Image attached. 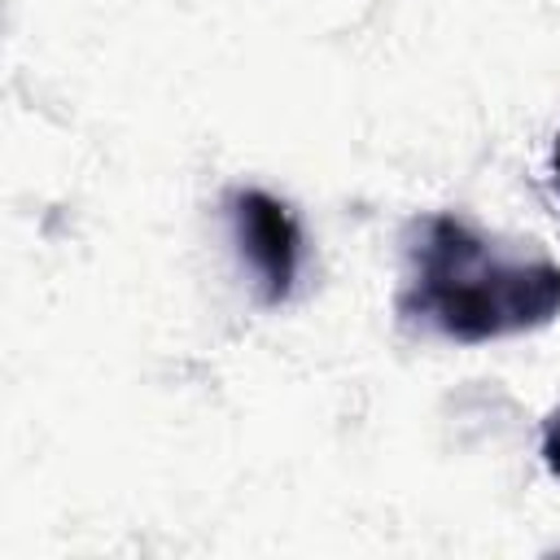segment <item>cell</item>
I'll return each mask as SVG.
<instances>
[{"mask_svg": "<svg viewBox=\"0 0 560 560\" xmlns=\"http://www.w3.org/2000/svg\"><path fill=\"white\" fill-rule=\"evenodd\" d=\"M398 315L459 346L534 332L560 315V262L438 210L411 223Z\"/></svg>", "mask_w": 560, "mask_h": 560, "instance_id": "cell-1", "label": "cell"}, {"mask_svg": "<svg viewBox=\"0 0 560 560\" xmlns=\"http://www.w3.org/2000/svg\"><path fill=\"white\" fill-rule=\"evenodd\" d=\"M223 206H228L232 241H236L245 267L254 271L258 298L267 306L289 302L293 284H298V271H302V223H298V214L262 188H232Z\"/></svg>", "mask_w": 560, "mask_h": 560, "instance_id": "cell-2", "label": "cell"}, {"mask_svg": "<svg viewBox=\"0 0 560 560\" xmlns=\"http://www.w3.org/2000/svg\"><path fill=\"white\" fill-rule=\"evenodd\" d=\"M542 464H547V472L560 481V407L542 420Z\"/></svg>", "mask_w": 560, "mask_h": 560, "instance_id": "cell-3", "label": "cell"}, {"mask_svg": "<svg viewBox=\"0 0 560 560\" xmlns=\"http://www.w3.org/2000/svg\"><path fill=\"white\" fill-rule=\"evenodd\" d=\"M551 184L560 192V131H556V144H551Z\"/></svg>", "mask_w": 560, "mask_h": 560, "instance_id": "cell-4", "label": "cell"}]
</instances>
